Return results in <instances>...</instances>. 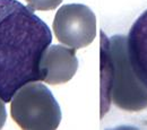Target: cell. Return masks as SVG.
Masks as SVG:
<instances>
[{
    "label": "cell",
    "mask_w": 147,
    "mask_h": 130,
    "mask_svg": "<svg viewBox=\"0 0 147 130\" xmlns=\"http://www.w3.org/2000/svg\"><path fill=\"white\" fill-rule=\"evenodd\" d=\"M51 42L49 26L32 8L0 0V98L5 103L25 84L42 80L40 61Z\"/></svg>",
    "instance_id": "6da1fadb"
},
{
    "label": "cell",
    "mask_w": 147,
    "mask_h": 130,
    "mask_svg": "<svg viewBox=\"0 0 147 130\" xmlns=\"http://www.w3.org/2000/svg\"><path fill=\"white\" fill-rule=\"evenodd\" d=\"M10 114L24 130L57 129L62 117L52 92L40 82L27 83L14 94Z\"/></svg>",
    "instance_id": "7a4b0ae2"
},
{
    "label": "cell",
    "mask_w": 147,
    "mask_h": 130,
    "mask_svg": "<svg viewBox=\"0 0 147 130\" xmlns=\"http://www.w3.org/2000/svg\"><path fill=\"white\" fill-rule=\"evenodd\" d=\"M112 58L111 101L127 111H139L147 106V90L134 73L127 53V37L114 35L110 38Z\"/></svg>",
    "instance_id": "3957f363"
},
{
    "label": "cell",
    "mask_w": 147,
    "mask_h": 130,
    "mask_svg": "<svg viewBox=\"0 0 147 130\" xmlns=\"http://www.w3.org/2000/svg\"><path fill=\"white\" fill-rule=\"evenodd\" d=\"M53 31L63 45L82 49L90 45L96 36V17L85 5H63L55 14Z\"/></svg>",
    "instance_id": "277c9868"
},
{
    "label": "cell",
    "mask_w": 147,
    "mask_h": 130,
    "mask_svg": "<svg viewBox=\"0 0 147 130\" xmlns=\"http://www.w3.org/2000/svg\"><path fill=\"white\" fill-rule=\"evenodd\" d=\"M78 69L76 49L67 45H50L40 61L42 80L50 85H60L69 82Z\"/></svg>",
    "instance_id": "5b68a950"
},
{
    "label": "cell",
    "mask_w": 147,
    "mask_h": 130,
    "mask_svg": "<svg viewBox=\"0 0 147 130\" xmlns=\"http://www.w3.org/2000/svg\"><path fill=\"white\" fill-rule=\"evenodd\" d=\"M127 53L134 73L147 90V9L129 31Z\"/></svg>",
    "instance_id": "8992f818"
},
{
    "label": "cell",
    "mask_w": 147,
    "mask_h": 130,
    "mask_svg": "<svg viewBox=\"0 0 147 130\" xmlns=\"http://www.w3.org/2000/svg\"><path fill=\"white\" fill-rule=\"evenodd\" d=\"M101 119L110 110L111 84H112V58L110 52V38L101 32Z\"/></svg>",
    "instance_id": "52a82bcc"
},
{
    "label": "cell",
    "mask_w": 147,
    "mask_h": 130,
    "mask_svg": "<svg viewBox=\"0 0 147 130\" xmlns=\"http://www.w3.org/2000/svg\"><path fill=\"white\" fill-rule=\"evenodd\" d=\"M26 2L33 10H53L61 5L62 0H26Z\"/></svg>",
    "instance_id": "ba28073f"
},
{
    "label": "cell",
    "mask_w": 147,
    "mask_h": 130,
    "mask_svg": "<svg viewBox=\"0 0 147 130\" xmlns=\"http://www.w3.org/2000/svg\"><path fill=\"white\" fill-rule=\"evenodd\" d=\"M6 120H7V111H6L5 102L2 98H0V129L5 126Z\"/></svg>",
    "instance_id": "9c48e42d"
}]
</instances>
